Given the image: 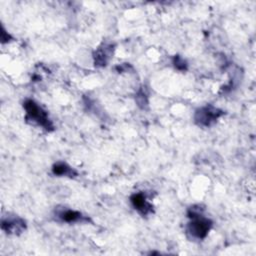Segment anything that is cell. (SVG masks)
I'll return each mask as SVG.
<instances>
[{"instance_id": "2", "label": "cell", "mask_w": 256, "mask_h": 256, "mask_svg": "<svg viewBox=\"0 0 256 256\" xmlns=\"http://www.w3.org/2000/svg\"><path fill=\"white\" fill-rule=\"evenodd\" d=\"M23 108L25 110V119L28 123L42 127L48 132L54 130V125L48 116V112L37 102L32 99H26L23 102Z\"/></svg>"}, {"instance_id": "10", "label": "cell", "mask_w": 256, "mask_h": 256, "mask_svg": "<svg viewBox=\"0 0 256 256\" xmlns=\"http://www.w3.org/2000/svg\"><path fill=\"white\" fill-rule=\"evenodd\" d=\"M173 65L179 71H186L188 68L187 62L179 55H175L173 57Z\"/></svg>"}, {"instance_id": "1", "label": "cell", "mask_w": 256, "mask_h": 256, "mask_svg": "<svg viewBox=\"0 0 256 256\" xmlns=\"http://www.w3.org/2000/svg\"><path fill=\"white\" fill-rule=\"evenodd\" d=\"M202 210L203 208L199 206H191L187 211L190 219L187 224V233L198 240L204 239L212 227V221L203 215Z\"/></svg>"}, {"instance_id": "7", "label": "cell", "mask_w": 256, "mask_h": 256, "mask_svg": "<svg viewBox=\"0 0 256 256\" xmlns=\"http://www.w3.org/2000/svg\"><path fill=\"white\" fill-rule=\"evenodd\" d=\"M130 202L135 210H137L142 216H147L153 212V206L148 201L145 193H134L130 197Z\"/></svg>"}, {"instance_id": "3", "label": "cell", "mask_w": 256, "mask_h": 256, "mask_svg": "<svg viewBox=\"0 0 256 256\" xmlns=\"http://www.w3.org/2000/svg\"><path fill=\"white\" fill-rule=\"evenodd\" d=\"M223 114V110L213 105H206L198 108L195 111L194 121L198 126L209 127L212 126Z\"/></svg>"}, {"instance_id": "8", "label": "cell", "mask_w": 256, "mask_h": 256, "mask_svg": "<svg viewBox=\"0 0 256 256\" xmlns=\"http://www.w3.org/2000/svg\"><path fill=\"white\" fill-rule=\"evenodd\" d=\"M52 173L56 176H65L69 178H74L78 175L77 171L74 168H72L67 163L61 162V161L56 162L52 166Z\"/></svg>"}, {"instance_id": "9", "label": "cell", "mask_w": 256, "mask_h": 256, "mask_svg": "<svg viewBox=\"0 0 256 256\" xmlns=\"http://www.w3.org/2000/svg\"><path fill=\"white\" fill-rule=\"evenodd\" d=\"M135 100H136V103L137 105L141 108V109H146L148 107V97L147 95L143 92V91H139L137 94H136V97H135Z\"/></svg>"}, {"instance_id": "6", "label": "cell", "mask_w": 256, "mask_h": 256, "mask_svg": "<svg viewBox=\"0 0 256 256\" xmlns=\"http://www.w3.org/2000/svg\"><path fill=\"white\" fill-rule=\"evenodd\" d=\"M114 53V46L113 44H107L103 43L100 45L93 54L94 64L96 67H105L110 59L112 58V55Z\"/></svg>"}, {"instance_id": "5", "label": "cell", "mask_w": 256, "mask_h": 256, "mask_svg": "<svg viewBox=\"0 0 256 256\" xmlns=\"http://www.w3.org/2000/svg\"><path fill=\"white\" fill-rule=\"evenodd\" d=\"M55 216L59 221L65 223H85L91 221L89 217L83 215L81 212L68 208L56 209Z\"/></svg>"}, {"instance_id": "11", "label": "cell", "mask_w": 256, "mask_h": 256, "mask_svg": "<svg viewBox=\"0 0 256 256\" xmlns=\"http://www.w3.org/2000/svg\"><path fill=\"white\" fill-rule=\"evenodd\" d=\"M12 39V36L6 32V30L4 29V27L2 26L1 28V42L4 44V43H8L10 40Z\"/></svg>"}, {"instance_id": "4", "label": "cell", "mask_w": 256, "mask_h": 256, "mask_svg": "<svg viewBox=\"0 0 256 256\" xmlns=\"http://www.w3.org/2000/svg\"><path fill=\"white\" fill-rule=\"evenodd\" d=\"M27 228L26 221L18 216H7L2 218L1 229L9 235H19Z\"/></svg>"}]
</instances>
